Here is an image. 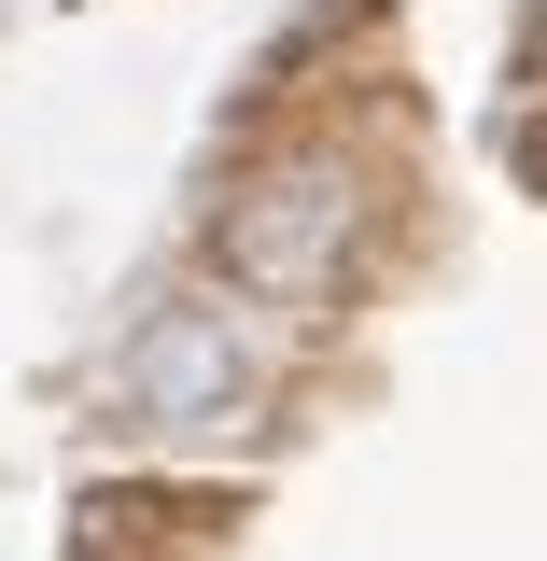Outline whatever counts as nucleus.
<instances>
[{
    "label": "nucleus",
    "instance_id": "f03ea898",
    "mask_svg": "<svg viewBox=\"0 0 547 561\" xmlns=\"http://www.w3.org/2000/svg\"><path fill=\"white\" fill-rule=\"evenodd\" d=\"M351 253V169L338 154H281L253 197L225 210V280L239 295H323Z\"/></svg>",
    "mask_w": 547,
    "mask_h": 561
},
{
    "label": "nucleus",
    "instance_id": "f257e3e1",
    "mask_svg": "<svg viewBox=\"0 0 547 561\" xmlns=\"http://www.w3.org/2000/svg\"><path fill=\"white\" fill-rule=\"evenodd\" d=\"M113 408L140 435H253L267 421V337H253V309H225V295H169L127 351H113Z\"/></svg>",
    "mask_w": 547,
    "mask_h": 561
}]
</instances>
